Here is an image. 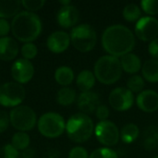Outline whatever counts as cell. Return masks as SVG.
<instances>
[{
    "label": "cell",
    "instance_id": "d4e9b609",
    "mask_svg": "<svg viewBox=\"0 0 158 158\" xmlns=\"http://www.w3.org/2000/svg\"><path fill=\"white\" fill-rule=\"evenodd\" d=\"M139 134L140 130L138 126L134 123H129L122 128L120 132V138L123 143H131L139 137Z\"/></svg>",
    "mask_w": 158,
    "mask_h": 158
},
{
    "label": "cell",
    "instance_id": "d6986e66",
    "mask_svg": "<svg viewBox=\"0 0 158 158\" xmlns=\"http://www.w3.org/2000/svg\"><path fill=\"white\" fill-rule=\"evenodd\" d=\"M21 2L18 0H0V19L14 18L20 12Z\"/></svg>",
    "mask_w": 158,
    "mask_h": 158
},
{
    "label": "cell",
    "instance_id": "83f0119b",
    "mask_svg": "<svg viewBox=\"0 0 158 158\" xmlns=\"http://www.w3.org/2000/svg\"><path fill=\"white\" fill-rule=\"evenodd\" d=\"M144 79L137 74L132 75L127 81V89H129L132 94L133 93H142L144 88Z\"/></svg>",
    "mask_w": 158,
    "mask_h": 158
},
{
    "label": "cell",
    "instance_id": "4dcf8cb0",
    "mask_svg": "<svg viewBox=\"0 0 158 158\" xmlns=\"http://www.w3.org/2000/svg\"><path fill=\"white\" fill-rule=\"evenodd\" d=\"M89 158H118V154L110 148L102 147L92 152Z\"/></svg>",
    "mask_w": 158,
    "mask_h": 158
},
{
    "label": "cell",
    "instance_id": "44dd1931",
    "mask_svg": "<svg viewBox=\"0 0 158 158\" xmlns=\"http://www.w3.org/2000/svg\"><path fill=\"white\" fill-rule=\"evenodd\" d=\"M142 74L145 81L151 83L158 82V60H146L142 67Z\"/></svg>",
    "mask_w": 158,
    "mask_h": 158
},
{
    "label": "cell",
    "instance_id": "836d02e7",
    "mask_svg": "<svg viewBox=\"0 0 158 158\" xmlns=\"http://www.w3.org/2000/svg\"><path fill=\"white\" fill-rule=\"evenodd\" d=\"M69 158H89V155L85 148L81 146H76L69 151Z\"/></svg>",
    "mask_w": 158,
    "mask_h": 158
},
{
    "label": "cell",
    "instance_id": "b9f144b4",
    "mask_svg": "<svg viewBox=\"0 0 158 158\" xmlns=\"http://www.w3.org/2000/svg\"><path fill=\"white\" fill-rule=\"evenodd\" d=\"M153 158H158V156H155V157H153Z\"/></svg>",
    "mask_w": 158,
    "mask_h": 158
},
{
    "label": "cell",
    "instance_id": "484cf974",
    "mask_svg": "<svg viewBox=\"0 0 158 158\" xmlns=\"http://www.w3.org/2000/svg\"><path fill=\"white\" fill-rule=\"evenodd\" d=\"M31 137L27 132L17 131L11 138V144L18 151H24L28 147H30Z\"/></svg>",
    "mask_w": 158,
    "mask_h": 158
},
{
    "label": "cell",
    "instance_id": "cb8c5ba5",
    "mask_svg": "<svg viewBox=\"0 0 158 158\" xmlns=\"http://www.w3.org/2000/svg\"><path fill=\"white\" fill-rule=\"evenodd\" d=\"M158 142V128L150 126L147 128L143 134V146L148 151H153L156 148Z\"/></svg>",
    "mask_w": 158,
    "mask_h": 158
},
{
    "label": "cell",
    "instance_id": "4fadbf2b",
    "mask_svg": "<svg viewBox=\"0 0 158 158\" xmlns=\"http://www.w3.org/2000/svg\"><path fill=\"white\" fill-rule=\"evenodd\" d=\"M70 44V36L64 31L52 32L46 40L47 48L54 54H61L65 52Z\"/></svg>",
    "mask_w": 158,
    "mask_h": 158
},
{
    "label": "cell",
    "instance_id": "5bb4252c",
    "mask_svg": "<svg viewBox=\"0 0 158 158\" xmlns=\"http://www.w3.org/2000/svg\"><path fill=\"white\" fill-rule=\"evenodd\" d=\"M79 19L80 12L78 8L73 5L61 6L56 13V21L58 25L65 29L71 27L74 28V26L79 21Z\"/></svg>",
    "mask_w": 158,
    "mask_h": 158
},
{
    "label": "cell",
    "instance_id": "e0dca14e",
    "mask_svg": "<svg viewBox=\"0 0 158 158\" xmlns=\"http://www.w3.org/2000/svg\"><path fill=\"white\" fill-rule=\"evenodd\" d=\"M19 52V44L16 39L6 36L0 38V60L12 61Z\"/></svg>",
    "mask_w": 158,
    "mask_h": 158
},
{
    "label": "cell",
    "instance_id": "ba28073f",
    "mask_svg": "<svg viewBox=\"0 0 158 158\" xmlns=\"http://www.w3.org/2000/svg\"><path fill=\"white\" fill-rule=\"evenodd\" d=\"M26 96L23 85L16 81H8L0 86V105L5 107H17Z\"/></svg>",
    "mask_w": 158,
    "mask_h": 158
},
{
    "label": "cell",
    "instance_id": "603a6c76",
    "mask_svg": "<svg viewBox=\"0 0 158 158\" xmlns=\"http://www.w3.org/2000/svg\"><path fill=\"white\" fill-rule=\"evenodd\" d=\"M77 99V93L71 87H62L56 94V102L62 106H71Z\"/></svg>",
    "mask_w": 158,
    "mask_h": 158
},
{
    "label": "cell",
    "instance_id": "6da1fadb",
    "mask_svg": "<svg viewBox=\"0 0 158 158\" xmlns=\"http://www.w3.org/2000/svg\"><path fill=\"white\" fill-rule=\"evenodd\" d=\"M136 41L133 32L126 26L114 24L107 27L102 35V45L104 49L116 57H121L131 53Z\"/></svg>",
    "mask_w": 158,
    "mask_h": 158
},
{
    "label": "cell",
    "instance_id": "f35d334b",
    "mask_svg": "<svg viewBox=\"0 0 158 158\" xmlns=\"http://www.w3.org/2000/svg\"><path fill=\"white\" fill-rule=\"evenodd\" d=\"M35 150L31 147H28L21 153V157L22 158H34L35 157Z\"/></svg>",
    "mask_w": 158,
    "mask_h": 158
},
{
    "label": "cell",
    "instance_id": "74e56055",
    "mask_svg": "<svg viewBox=\"0 0 158 158\" xmlns=\"http://www.w3.org/2000/svg\"><path fill=\"white\" fill-rule=\"evenodd\" d=\"M148 52L154 57V59L158 60V37L150 42L148 45Z\"/></svg>",
    "mask_w": 158,
    "mask_h": 158
},
{
    "label": "cell",
    "instance_id": "f1b7e54d",
    "mask_svg": "<svg viewBox=\"0 0 158 158\" xmlns=\"http://www.w3.org/2000/svg\"><path fill=\"white\" fill-rule=\"evenodd\" d=\"M20 54L22 58L31 61V59L36 57L38 54V48L33 43H26L22 44L20 48Z\"/></svg>",
    "mask_w": 158,
    "mask_h": 158
},
{
    "label": "cell",
    "instance_id": "60d3db41",
    "mask_svg": "<svg viewBox=\"0 0 158 158\" xmlns=\"http://www.w3.org/2000/svg\"><path fill=\"white\" fill-rule=\"evenodd\" d=\"M156 149H157V151H158V142H157V144H156Z\"/></svg>",
    "mask_w": 158,
    "mask_h": 158
},
{
    "label": "cell",
    "instance_id": "4316f807",
    "mask_svg": "<svg viewBox=\"0 0 158 158\" xmlns=\"http://www.w3.org/2000/svg\"><path fill=\"white\" fill-rule=\"evenodd\" d=\"M122 14L126 20L130 22H133V21H138L141 19L142 11H141V8L136 4L131 3V4H128L127 6H125Z\"/></svg>",
    "mask_w": 158,
    "mask_h": 158
},
{
    "label": "cell",
    "instance_id": "d590c367",
    "mask_svg": "<svg viewBox=\"0 0 158 158\" xmlns=\"http://www.w3.org/2000/svg\"><path fill=\"white\" fill-rule=\"evenodd\" d=\"M95 116L100 121H106L107 120L109 117V109L107 106L104 105H100L97 109L95 110Z\"/></svg>",
    "mask_w": 158,
    "mask_h": 158
},
{
    "label": "cell",
    "instance_id": "8992f818",
    "mask_svg": "<svg viewBox=\"0 0 158 158\" xmlns=\"http://www.w3.org/2000/svg\"><path fill=\"white\" fill-rule=\"evenodd\" d=\"M37 129L42 136L49 139H55L64 133L66 131V122L60 114L56 112H47L38 118Z\"/></svg>",
    "mask_w": 158,
    "mask_h": 158
},
{
    "label": "cell",
    "instance_id": "ab89813d",
    "mask_svg": "<svg viewBox=\"0 0 158 158\" xmlns=\"http://www.w3.org/2000/svg\"><path fill=\"white\" fill-rule=\"evenodd\" d=\"M58 3L61 5V6H69V5H71L70 0H60Z\"/></svg>",
    "mask_w": 158,
    "mask_h": 158
},
{
    "label": "cell",
    "instance_id": "9c48e42d",
    "mask_svg": "<svg viewBox=\"0 0 158 158\" xmlns=\"http://www.w3.org/2000/svg\"><path fill=\"white\" fill-rule=\"evenodd\" d=\"M94 133L99 143L108 147L116 145L120 139L118 128L109 120L99 121L94 128Z\"/></svg>",
    "mask_w": 158,
    "mask_h": 158
},
{
    "label": "cell",
    "instance_id": "2e32d148",
    "mask_svg": "<svg viewBox=\"0 0 158 158\" xmlns=\"http://www.w3.org/2000/svg\"><path fill=\"white\" fill-rule=\"evenodd\" d=\"M138 107L145 113H154L158 109V93L154 90H143L136 97Z\"/></svg>",
    "mask_w": 158,
    "mask_h": 158
},
{
    "label": "cell",
    "instance_id": "3957f363",
    "mask_svg": "<svg viewBox=\"0 0 158 158\" xmlns=\"http://www.w3.org/2000/svg\"><path fill=\"white\" fill-rule=\"evenodd\" d=\"M122 67L118 57L106 55L103 56L94 64V76L101 83L111 85L116 83L122 75Z\"/></svg>",
    "mask_w": 158,
    "mask_h": 158
},
{
    "label": "cell",
    "instance_id": "1f68e13d",
    "mask_svg": "<svg viewBox=\"0 0 158 158\" xmlns=\"http://www.w3.org/2000/svg\"><path fill=\"white\" fill-rule=\"evenodd\" d=\"M141 6L143 10L151 17L158 14V0H143Z\"/></svg>",
    "mask_w": 158,
    "mask_h": 158
},
{
    "label": "cell",
    "instance_id": "ffe728a7",
    "mask_svg": "<svg viewBox=\"0 0 158 158\" xmlns=\"http://www.w3.org/2000/svg\"><path fill=\"white\" fill-rule=\"evenodd\" d=\"M95 81L96 78L94 76V73L91 70L85 69L78 74L76 79V84L80 91H81V93H84L91 91V89L95 84Z\"/></svg>",
    "mask_w": 158,
    "mask_h": 158
},
{
    "label": "cell",
    "instance_id": "f546056e",
    "mask_svg": "<svg viewBox=\"0 0 158 158\" xmlns=\"http://www.w3.org/2000/svg\"><path fill=\"white\" fill-rule=\"evenodd\" d=\"M21 6L25 8L26 11L35 13L36 11L42 9L45 5L44 0H22Z\"/></svg>",
    "mask_w": 158,
    "mask_h": 158
},
{
    "label": "cell",
    "instance_id": "7a4b0ae2",
    "mask_svg": "<svg viewBox=\"0 0 158 158\" xmlns=\"http://www.w3.org/2000/svg\"><path fill=\"white\" fill-rule=\"evenodd\" d=\"M42 20L36 13L26 10L18 13L11 21V32L14 39L26 43H33L42 33Z\"/></svg>",
    "mask_w": 158,
    "mask_h": 158
},
{
    "label": "cell",
    "instance_id": "5b68a950",
    "mask_svg": "<svg viewBox=\"0 0 158 158\" xmlns=\"http://www.w3.org/2000/svg\"><path fill=\"white\" fill-rule=\"evenodd\" d=\"M69 36L72 45L81 53H87L93 50L97 42L96 31L89 24L75 26L72 28Z\"/></svg>",
    "mask_w": 158,
    "mask_h": 158
},
{
    "label": "cell",
    "instance_id": "52a82bcc",
    "mask_svg": "<svg viewBox=\"0 0 158 158\" xmlns=\"http://www.w3.org/2000/svg\"><path fill=\"white\" fill-rule=\"evenodd\" d=\"M11 126L18 131L27 132L37 125V116L34 110L28 106H19L9 112Z\"/></svg>",
    "mask_w": 158,
    "mask_h": 158
},
{
    "label": "cell",
    "instance_id": "277c9868",
    "mask_svg": "<svg viewBox=\"0 0 158 158\" xmlns=\"http://www.w3.org/2000/svg\"><path fill=\"white\" fill-rule=\"evenodd\" d=\"M94 131L92 118L81 112L72 115L66 123L67 135L73 143H85L92 137Z\"/></svg>",
    "mask_w": 158,
    "mask_h": 158
},
{
    "label": "cell",
    "instance_id": "7bdbcfd3",
    "mask_svg": "<svg viewBox=\"0 0 158 158\" xmlns=\"http://www.w3.org/2000/svg\"><path fill=\"white\" fill-rule=\"evenodd\" d=\"M19 158H22V157H19Z\"/></svg>",
    "mask_w": 158,
    "mask_h": 158
},
{
    "label": "cell",
    "instance_id": "8d00e7d4",
    "mask_svg": "<svg viewBox=\"0 0 158 158\" xmlns=\"http://www.w3.org/2000/svg\"><path fill=\"white\" fill-rule=\"evenodd\" d=\"M11 31V23L7 21V19H0V38L6 37Z\"/></svg>",
    "mask_w": 158,
    "mask_h": 158
},
{
    "label": "cell",
    "instance_id": "7402d4cb",
    "mask_svg": "<svg viewBox=\"0 0 158 158\" xmlns=\"http://www.w3.org/2000/svg\"><path fill=\"white\" fill-rule=\"evenodd\" d=\"M55 80L62 87H68L74 81V71L68 66H61L55 71Z\"/></svg>",
    "mask_w": 158,
    "mask_h": 158
},
{
    "label": "cell",
    "instance_id": "9a60e30c",
    "mask_svg": "<svg viewBox=\"0 0 158 158\" xmlns=\"http://www.w3.org/2000/svg\"><path fill=\"white\" fill-rule=\"evenodd\" d=\"M77 106L81 113L86 115L92 114L100 106V97L96 93L92 91L81 93L77 98Z\"/></svg>",
    "mask_w": 158,
    "mask_h": 158
},
{
    "label": "cell",
    "instance_id": "8fae6325",
    "mask_svg": "<svg viewBox=\"0 0 158 158\" xmlns=\"http://www.w3.org/2000/svg\"><path fill=\"white\" fill-rule=\"evenodd\" d=\"M108 101L112 108L117 111H126L134 104L133 94L125 87H117L111 91Z\"/></svg>",
    "mask_w": 158,
    "mask_h": 158
},
{
    "label": "cell",
    "instance_id": "ac0fdd59",
    "mask_svg": "<svg viewBox=\"0 0 158 158\" xmlns=\"http://www.w3.org/2000/svg\"><path fill=\"white\" fill-rule=\"evenodd\" d=\"M120 63L122 69L129 74L137 73L143 67L141 58L133 53H129L121 56Z\"/></svg>",
    "mask_w": 158,
    "mask_h": 158
},
{
    "label": "cell",
    "instance_id": "7c38bea8",
    "mask_svg": "<svg viewBox=\"0 0 158 158\" xmlns=\"http://www.w3.org/2000/svg\"><path fill=\"white\" fill-rule=\"evenodd\" d=\"M34 75L33 64L22 57L16 59L11 66V76L13 80L23 85L31 81Z\"/></svg>",
    "mask_w": 158,
    "mask_h": 158
},
{
    "label": "cell",
    "instance_id": "e575fe53",
    "mask_svg": "<svg viewBox=\"0 0 158 158\" xmlns=\"http://www.w3.org/2000/svg\"><path fill=\"white\" fill-rule=\"evenodd\" d=\"M10 124L9 114L4 110H0V133L5 132Z\"/></svg>",
    "mask_w": 158,
    "mask_h": 158
},
{
    "label": "cell",
    "instance_id": "d6a6232c",
    "mask_svg": "<svg viewBox=\"0 0 158 158\" xmlns=\"http://www.w3.org/2000/svg\"><path fill=\"white\" fill-rule=\"evenodd\" d=\"M3 158H19V151H18L11 143L4 145L2 149Z\"/></svg>",
    "mask_w": 158,
    "mask_h": 158
},
{
    "label": "cell",
    "instance_id": "30bf717a",
    "mask_svg": "<svg viewBox=\"0 0 158 158\" xmlns=\"http://www.w3.org/2000/svg\"><path fill=\"white\" fill-rule=\"evenodd\" d=\"M134 31L140 40L151 42L158 35V19L151 16L141 18L135 24Z\"/></svg>",
    "mask_w": 158,
    "mask_h": 158
}]
</instances>
